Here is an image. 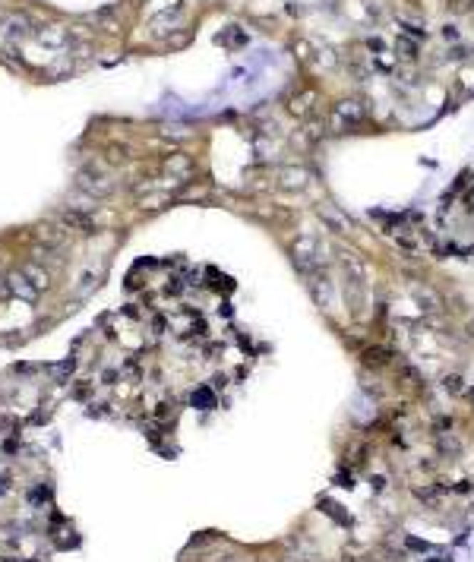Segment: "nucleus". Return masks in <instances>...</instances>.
I'll use <instances>...</instances> for the list:
<instances>
[{"instance_id": "nucleus-12", "label": "nucleus", "mask_w": 474, "mask_h": 562, "mask_svg": "<svg viewBox=\"0 0 474 562\" xmlns=\"http://www.w3.org/2000/svg\"><path fill=\"white\" fill-rule=\"evenodd\" d=\"M10 297V279H0V301Z\"/></svg>"}, {"instance_id": "nucleus-1", "label": "nucleus", "mask_w": 474, "mask_h": 562, "mask_svg": "<svg viewBox=\"0 0 474 562\" xmlns=\"http://www.w3.org/2000/svg\"><path fill=\"white\" fill-rule=\"evenodd\" d=\"M73 184H76V189L79 193H86L89 199H101V196H108L114 189V180H111V174L105 171L98 162H89V165H83L76 171V177H73Z\"/></svg>"}, {"instance_id": "nucleus-3", "label": "nucleus", "mask_w": 474, "mask_h": 562, "mask_svg": "<svg viewBox=\"0 0 474 562\" xmlns=\"http://www.w3.org/2000/svg\"><path fill=\"white\" fill-rule=\"evenodd\" d=\"M54 218H57V222L67 224L70 231H83V234H92V231H95V218H92V212H86L83 206H63Z\"/></svg>"}, {"instance_id": "nucleus-5", "label": "nucleus", "mask_w": 474, "mask_h": 562, "mask_svg": "<svg viewBox=\"0 0 474 562\" xmlns=\"http://www.w3.org/2000/svg\"><path fill=\"white\" fill-rule=\"evenodd\" d=\"M35 38L48 48H70L73 45V35L67 26H38L35 28Z\"/></svg>"}, {"instance_id": "nucleus-9", "label": "nucleus", "mask_w": 474, "mask_h": 562, "mask_svg": "<svg viewBox=\"0 0 474 562\" xmlns=\"http://www.w3.org/2000/svg\"><path fill=\"white\" fill-rule=\"evenodd\" d=\"M10 294L23 297V301H35V297H41L38 291H35L32 284H29V281H26L19 272H13V275H10Z\"/></svg>"}, {"instance_id": "nucleus-7", "label": "nucleus", "mask_w": 474, "mask_h": 562, "mask_svg": "<svg viewBox=\"0 0 474 562\" xmlns=\"http://www.w3.org/2000/svg\"><path fill=\"white\" fill-rule=\"evenodd\" d=\"M180 16H184V10H180V6H174V10H162V13H158V16L149 23V28H152L155 35H162V32H165V26H168V28H174V26H177V19H180Z\"/></svg>"}, {"instance_id": "nucleus-4", "label": "nucleus", "mask_w": 474, "mask_h": 562, "mask_svg": "<svg viewBox=\"0 0 474 562\" xmlns=\"http://www.w3.org/2000/svg\"><path fill=\"white\" fill-rule=\"evenodd\" d=\"M364 120V105L361 101H341V105H335L332 111V127L335 130H348L354 127V123Z\"/></svg>"}, {"instance_id": "nucleus-10", "label": "nucleus", "mask_w": 474, "mask_h": 562, "mask_svg": "<svg viewBox=\"0 0 474 562\" xmlns=\"http://www.w3.org/2000/svg\"><path fill=\"white\" fill-rule=\"evenodd\" d=\"M73 63H76V61H73V54H61V57H57V61L45 70V76H48V79H63L67 73H73Z\"/></svg>"}, {"instance_id": "nucleus-13", "label": "nucleus", "mask_w": 474, "mask_h": 562, "mask_svg": "<svg viewBox=\"0 0 474 562\" xmlns=\"http://www.w3.org/2000/svg\"><path fill=\"white\" fill-rule=\"evenodd\" d=\"M471 328H474V323H471Z\"/></svg>"}, {"instance_id": "nucleus-11", "label": "nucleus", "mask_w": 474, "mask_h": 562, "mask_svg": "<svg viewBox=\"0 0 474 562\" xmlns=\"http://www.w3.org/2000/svg\"><path fill=\"white\" fill-rule=\"evenodd\" d=\"M313 101H316V92H304V95H294V98H291V111H294V114H307Z\"/></svg>"}, {"instance_id": "nucleus-6", "label": "nucleus", "mask_w": 474, "mask_h": 562, "mask_svg": "<svg viewBox=\"0 0 474 562\" xmlns=\"http://www.w3.org/2000/svg\"><path fill=\"white\" fill-rule=\"evenodd\" d=\"M16 272L23 275V279L32 284L35 291H38V294H45V291L51 288V272H48L45 266H41V262H35V259H32V262H23V266H19Z\"/></svg>"}, {"instance_id": "nucleus-8", "label": "nucleus", "mask_w": 474, "mask_h": 562, "mask_svg": "<svg viewBox=\"0 0 474 562\" xmlns=\"http://www.w3.org/2000/svg\"><path fill=\"white\" fill-rule=\"evenodd\" d=\"M165 171L171 174V177H190V174H193V162H190V155H171L165 162Z\"/></svg>"}, {"instance_id": "nucleus-2", "label": "nucleus", "mask_w": 474, "mask_h": 562, "mask_svg": "<svg viewBox=\"0 0 474 562\" xmlns=\"http://www.w3.org/2000/svg\"><path fill=\"white\" fill-rule=\"evenodd\" d=\"M29 35H35V26L26 13H4L0 16V38L6 45H16V41L29 38Z\"/></svg>"}]
</instances>
